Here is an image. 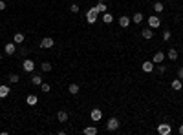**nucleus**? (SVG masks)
<instances>
[{
	"mask_svg": "<svg viewBox=\"0 0 183 135\" xmlns=\"http://www.w3.org/2000/svg\"><path fill=\"white\" fill-rule=\"evenodd\" d=\"M97 15H99L97 7L92 6V7L88 9V13H86V22H88V24H95V22H97Z\"/></svg>",
	"mask_w": 183,
	"mask_h": 135,
	"instance_id": "nucleus-1",
	"label": "nucleus"
},
{
	"mask_svg": "<svg viewBox=\"0 0 183 135\" xmlns=\"http://www.w3.org/2000/svg\"><path fill=\"white\" fill-rule=\"evenodd\" d=\"M170 131H172V128H170V124H167V122H161L157 126V133L159 135H170Z\"/></svg>",
	"mask_w": 183,
	"mask_h": 135,
	"instance_id": "nucleus-2",
	"label": "nucleus"
},
{
	"mask_svg": "<svg viewBox=\"0 0 183 135\" xmlns=\"http://www.w3.org/2000/svg\"><path fill=\"white\" fill-rule=\"evenodd\" d=\"M22 68H24V71H28V73H33V71H35V62L31 58H26L22 62Z\"/></svg>",
	"mask_w": 183,
	"mask_h": 135,
	"instance_id": "nucleus-3",
	"label": "nucleus"
},
{
	"mask_svg": "<svg viewBox=\"0 0 183 135\" xmlns=\"http://www.w3.org/2000/svg\"><path fill=\"white\" fill-rule=\"evenodd\" d=\"M117 128H119V121H117L115 117L108 119V122H106V130H108V131H115Z\"/></svg>",
	"mask_w": 183,
	"mask_h": 135,
	"instance_id": "nucleus-4",
	"label": "nucleus"
},
{
	"mask_svg": "<svg viewBox=\"0 0 183 135\" xmlns=\"http://www.w3.org/2000/svg\"><path fill=\"white\" fill-rule=\"evenodd\" d=\"M53 44H55V40H53L51 37H46V38L40 40V48L42 49H50V48H53Z\"/></svg>",
	"mask_w": 183,
	"mask_h": 135,
	"instance_id": "nucleus-5",
	"label": "nucleus"
},
{
	"mask_svg": "<svg viewBox=\"0 0 183 135\" xmlns=\"http://www.w3.org/2000/svg\"><path fill=\"white\" fill-rule=\"evenodd\" d=\"M90 117H92V121H93V122H99V121L103 119V111H101L99 108H93V110H92V113H90Z\"/></svg>",
	"mask_w": 183,
	"mask_h": 135,
	"instance_id": "nucleus-6",
	"label": "nucleus"
},
{
	"mask_svg": "<svg viewBox=\"0 0 183 135\" xmlns=\"http://www.w3.org/2000/svg\"><path fill=\"white\" fill-rule=\"evenodd\" d=\"M147 22H148V27H159V24H161V20H159V17H156V15H152V17H150L148 20H147Z\"/></svg>",
	"mask_w": 183,
	"mask_h": 135,
	"instance_id": "nucleus-7",
	"label": "nucleus"
},
{
	"mask_svg": "<svg viewBox=\"0 0 183 135\" xmlns=\"http://www.w3.org/2000/svg\"><path fill=\"white\" fill-rule=\"evenodd\" d=\"M4 51H6V55H15V51H17V44L15 42H7L4 46Z\"/></svg>",
	"mask_w": 183,
	"mask_h": 135,
	"instance_id": "nucleus-8",
	"label": "nucleus"
},
{
	"mask_svg": "<svg viewBox=\"0 0 183 135\" xmlns=\"http://www.w3.org/2000/svg\"><path fill=\"white\" fill-rule=\"evenodd\" d=\"M141 68H143L145 73H152V71H154V62H152V60H145Z\"/></svg>",
	"mask_w": 183,
	"mask_h": 135,
	"instance_id": "nucleus-9",
	"label": "nucleus"
},
{
	"mask_svg": "<svg viewBox=\"0 0 183 135\" xmlns=\"http://www.w3.org/2000/svg\"><path fill=\"white\" fill-rule=\"evenodd\" d=\"M26 102H28L29 106H37V102H39V97L35 95V93H31V95H28V97H26Z\"/></svg>",
	"mask_w": 183,
	"mask_h": 135,
	"instance_id": "nucleus-10",
	"label": "nucleus"
},
{
	"mask_svg": "<svg viewBox=\"0 0 183 135\" xmlns=\"http://www.w3.org/2000/svg\"><path fill=\"white\" fill-rule=\"evenodd\" d=\"M141 37H143V38H147V40H150V38L154 37V31H152V27H145V29L141 31Z\"/></svg>",
	"mask_w": 183,
	"mask_h": 135,
	"instance_id": "nucleus-11",
	"label": "nucleus"
},
{
	"mask_svg": "<svg viewBox=\"0 0 183 135\" xmlns=\"http://www.w3.org/2000/svg\"><path fill=\"white\" fill-rule=\"evenodd\" d=\"M163 60H165V53H163V51H157V53L154 55V58H152L154 64H161Z\"/></svg>",
	"mask_w": 183,
	"mask_h": 135,
	"instance_id": "nucleus-12",
	"label": "nucleus"
},
{
	"mask_svg": "<svg viewBox=\"0 0 183 135\" xmlns=\"http://www.w3.org/2000/svg\"><path fill=\"white\" fill-rule=\"evenodd\" d=\"M9 93H11V90H9V86L7 84H4V86H0V99H6Z\"/></svg>",
	"mask_w": 183,
	"mask_h": 135,
	"instance_id": "nucleus-13",
	"label": "nucleus"
},
{
	"mask_svg": "<svg viewBox=\"0 0 183 135\" xmlns=\"http://www.w3.org/2000/svg\"><path fill=\"white\" fill-rule=\"evenodd\" d=\"M117 22H119V26H121V27H128V26H130V22H132V18H128V17H125V15H123L119 20H117Z\"/></svg>",
	"mask_w": 183,
	"mask_h": 135,
	"instance_id": "nucleus-14",
	"label": "nucleus"
},
{
	"mask_svg": "<svg viewBox=\"0 0 183 135\" xmlns=\"http://www.w3.org/2000/svg\"><path fill=\"white\" fill-rule=\"evenodd\" d=\"M172 90H176V91H179L181 90V86H183V82H181V79H174V80H172Z\"/></svg>",
	"mask_w": 183,
	"mask_h": 135,
	"instance_id": "nucleus-15",
	"label": "nucleus"
},
{
	"mask_svg": "<svg viewBox=\"0 0 183 135\" xmlns=\"http://www.w3.org/2000/svg\"><path fill=\"white\" fill-rule=\"evenodd\" d=\"M103 22H104V24H112V22H114V17H112V13H108V11H106V13H103Z\"/></svg>",
	"mask_w": 183,
	"mask_h": 135,
	"instance_id": "nucleus-16",
	"label": "nucleus"
},
{
	"mask_svg": "<svg viewBox=\"0 0 183 135\" xmlns=\"http://www.w3.org/2000/svg\"><path fill=\"white\" fill-rule=\"evenodd\" d=\"M24 38H26V37H24L22 33H15V35H13V42H15V44H22Z\"/></svg>",
	"mask_w": 183,
	"mask_h": 135,
	"instance_id": "nucleus-17",
	"label": "nucleus"
},
{
	"mask_svg": "<svg viewBox=\"0 0 183 135\" xmlns=\"http://www.w3.org/2000/svg\"><path fill=\"white\" fill-rule=\"evenodd\" d=\"M82 131H84V135H97V128H95V126H88V128H84Z\"/></svg>",
	"mask_w": 183,
	"mask_h": 135,
	"instance_id": "nucleus-18",
	"label": "nucleus"
},
{
	"mask_svg": "<svg viewBox=\"0 0 183 135\" xmlns=\"http://www.w3.org/2000/svg\"><path fill=\"white\" fill-rule=\"evenodd\" d=\"M31 84L40 86V84H42V77H40V75H31Z\"/></svg>",
	"mask_w": 183,
	"mask_h": 135,
	"instance_id": "nucleus-19",
	"label": "nucleus"
},
{
	"mask_svg": "<svg viewBox=\"0 0 183 135\" xmlns=\"http://www.w3.org/2000/svg\"><path fill=\"white\" fill-rule=\"evenodd\" d=\"M132 22H134V24H141V22H143V13H136V15L132 17Z\"/></svg>",
	"mask_w": 183,
	"mask_h": 135,
	"instance_id": "nucleus-20",
	"label": "nucleus"
},
{
	"mask_svg": "<svg viewBox=\"0 0 183 135\" xmlns=\"http://www.w3.org/2000/svg\"><path fill=\"white\" fill-rule=\"evenodd\" d=\"M57 119H59V122H66L68 121V113L66 111H59L57 113Z\"/></svg>",
	"mask_w": 183,
	"mask_h": 135,
	"instance_id": "nucleus-21",
	"label": "nucleus"
},
{
	"mask_svg": "<svg viewBox=\"0 0 183 135\" xmlns=\"http://www.w3.org/2000/svg\"><path fill=\"white\" fill-rule=\"evenodd\" d=\"M68 91L71 93V95H77V93H79V84H70V86H68Z\"/></svg>",
	"mask_w": 183,
	"mask_h": 135,
	"instance_id": "nucleus-22",
	"label": "nucleus"
},
{
	"mask_svg": "<svg viewBox=\"0 0 183 135\" xmlns=\"http://www.w3.org/2000/svg\"><path fill=\"white\" fill-rule=\"evenodd\" d=\"M51 64H50V62H42V64H40V69L42 71H44V73H48V71H51Z\"/></svg>",
	"mask_w": 183,
	"mask_h": 135,
	"instance_id": "nucleus-23",
	"label": "nucleus"
},
{
	"mask_svg": "<svg viewBox=\"0 0 183 135\" xmlns=\"http://www.w3.org/2000/svg\"><path fill=\"white\" fill-rule=\"evenodd\" d=\"M152 7H154V11H156V13H163V9H165V6L161 4V2H156Z\"/></svg>",
	"mask_w": 183,
	"mask_h": 135,
	"instance_id": "nucleus-24",
	"label": "nucleus"
},
{
	"mask_svg": "<svg viewBox=\"0 0 183 135\" xmlns=\"http://www.w3.org/2000/svg\"><path fill=\"white\" fill-rule=\"evenodd\" d=\"M7 79H9V82H11V84H17V82L20 80V77H18L17 73H11V75H9Z\"/></svg>",
	"mask_w": 183,
	"mask_h": 135,
	"instance_id": "nucleus-25",
	"label": "nucleus"
},
{
	"mask_svg": "<svg viewBox=\"0 0 183 135\" xmlns=\"http://www.w3.org/2000/svg\"><path fill=\"white\" fill-rule=\"evenodd\" d=\"M167 55H168V58H170V60H176V58H178V51H176V49H168V53H167Z\"/></svg>",
	"mask_w": 183,
	"mask_h": 135,
	"instance_id": "nucleus-26",
	"label": "nucleus"
},
{
	"mask_svg": "<svg viewBox=\"0 0 183 135\" xmlns=\"http://www.w3.org/2000/svg\"><path fill=\"white\" fill-rule=\"evenodd\" d=\"M95 7H97V11H99V13H106V4H104V2H99Z\"/></svg>",
	"mask_w": 183,
	"mask_h": 135,
	"instance_id": "nucleus-27",
	"label": "nucleus"
},
{
	"mask_svg": "<svg viewBox=\"0 0 183 135\" xmlns=\"http://www.w3.org/2000/svg\"><path fill=\"white\" fill-rule=\"evenodd\" d=\"M40 90H42V91H44V93H50V90H51V86H50V84H46V82H42V84H40Z\"/></svg>",
	"mask_w": 183,
	"mask_h": 135,
	"instance_id": "nucleus-28",
	"label": "nucleus"
},
{
	"mask_svg": "<svg viewBox=\"0 0 183 135\" xmlns=\"http://www.w3.org/2000/svg\"><path fill=\"white\" fill-rule=\"evenodd\" d=\"M170 37H172L170 31H163V40H165V42H167V40H170Z\"/></svg>",
	"mask_w": 183,
	"mask_h": 135,
	"instance_id": "nucleus-29",
	"label": "nucleus"
},
{
	"mask_svg": "<svg viewBox=\"0 0 183 135\" xmlns=\"http://www.w3.org/2000/svg\"><path fill=\"white\" fill-rule=\"evenodd\" d=\"M70 11H71V13H79V6H77V4H71V6H70Z\"/></svg>",
	"mask_w": 183,
	"mask_h": 135,
	"instance_id": "nucleus-30",
	"label": "nucleus"
},
{
	"mask_svg": "<svg viewBox=\"0 0 183 135\" xmlns=\"http://www.w3.org/2000/svg\"><path fill=\"white\" fill-rule=\"evenodd\" d=\"M157 71H159V73H165V71H167V66H165V64L157 66Z\"/></svg>",
	"mask_w": 183,
	"mask_h": 135,
	"instance_id": "nucleus-31",
	"label": "nucleus"
},
{
	"mask_svg": "<svg viewBox=\"0 0 183 135\" xmlns=\"http://www.w3.org/2000/svg\"><path fill=\"white\" fill-rule=\"evenodd\" d=\"M178 79H183V66L178 69Z\"/></svg>",
	"mask_w": 183,
	"mask_h": 135,
	"instance_id": "nucleus-32",
	"label": "nucleus"
},
{
	"mask_svg": "<svg viewBox=\"0 0 183 135\" xmlns=\"http://www.w3.org/2000/svg\"><path fill=\"white\" fill-rule=\"evenodd\" d=\"M4 9H6V2H4V0H0V11H4Z\"/></svg>",
	"mask_w": 183,
	"mask_h": 135,
	"instance_id": "nucleus-33",
	"label": "nucleus"
},
{
	"mask_svg": "<svg viewBox=\"0 0 183 135\" xmlns=\"http://www.w3.org/2000/svg\"><path fill=\"white\" fill-rule=\"evenodd\" d=\"M179 135H183V124L179 126Z\"/></svg>",
	"mask_w": 183,
	"mask_h": 135,
	"instance_id": "nucleus-34",
	"label": "nucleus"
},
{
	"mask_svg": "<svg viewBox=\"0 0 183 135\" xmlns=\"http://www.w3.org/2000/svg\"><path fill=\"white\" fill-rule=\"evenodd\" d=\"M0 58H2V55H0Z\"/></svg>",
	"mask_w": 183,
	"mask_h": 135,
	"instance_id": "nucleus-35",
	"label": "nucleus"
},
{
	"mask_svg": "<svg viewBox=\"0 0 183 135\" xmlns=\"http://www.w3.org/2000/svg\"><path fill=\"white\" fill-rule=\"evenodd\" d=\"M181 82H183V79H181Z\"/></svg>",
	"mask_w": 183,
	"mask_h": 135,
	"instance_id": "nucleus-36",
	"label": "nucleus"
}]
</instances>
